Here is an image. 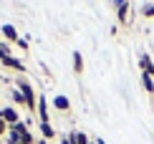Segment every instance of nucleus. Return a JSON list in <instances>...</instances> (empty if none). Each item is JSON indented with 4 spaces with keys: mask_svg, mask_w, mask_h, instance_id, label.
<instances>
[{
    "mask_svg": "<svg viewBox=\"0 0 154 144\" xmlns=\"http://www.w3.org/2000/svg\"><path fill=\"white\" fill-rule=\"evenodd\" d=\"M142 86H144V91L154 94V81H152V76H149V74H142Z\"/></svg>",
    "mask_w": 154,
    "mask_h": 144,
    "instance_id": "nucleus-11",
    "label": "nucleus"
},
{
    "mask_svg": "<svg viewBox=\"0 0 154 144\" xmlns=\"http://www.w3.org/2000/svg\"><path fill=\"white\" fill-rule=\"evenodd\" d=\"M35 111H38V116H41V121H48V99L46 96H38V106H35Z\"/></svg>",
    "mask_w": 154,
    "mask_h": 144,
    "instance_id": "nucleus-6",
    "label": "nucleus"
},
{
    "mask_svg": "<svg viewBox=\"0 0 154 144\" xmlns=\"http://www.w3.org/2000/svg\"><path fill=\"white\" fill-rule=\"evenodd\" d=\"M61 144H76V139H73V132L63 134V136H61Z\"/></svg>",
    "mask_w": 154,
    "mask_h": 144,
    "instance_id": "nucleus-16",
    "label": "nucleus"
},
{
    "mask_svg": "<svg viewBox=\"0 0 154 144\" xmlns=\"http://www.w3.org/2000/svg\"><path fill=\"white\" fill-rule=\"evenodd\" d=\"M139 68H142V74L154 76V61L149 58V53H142V56H139Z\"/></svg>",
    "mask_w": 154,
    "mask_h": 144,
    "instance_id": "nucleus-5",
    "label": "nucleus"
},
{
    "mask_svg": "<svg viewBox=\"0 0 154 144\" xmlns=\"http://www.w3.org/2000/svg\"><path fill=\"white\" fill-rule=\"evenodd\" d=\"M73 71L76 74H83V56H81V51H73Z\"/></svg>",
    "mask_w": 154,
    "mask_h": 144,
    "instance_id": "nucleus-10",
    "label": "nucleus"
},
{
    "mask_svg": "<svg viewBox=\"0 0 154 144\" xmlns=\"http://www.w3.org/2000/svg\"><path fill=\"white\" fill-rule=\"evenodd\" d=\"M0 30H3V38L8 43H18V38H20V36H18V28H15V25H10V23H5Z\"/></svg>",
    "mask_w": 154,
    "mask_h": 144,
    "instance_id": "nucleus-3",
    "label": "nucleus"
},
{
    "mask_svg": "<svg viewBox=\"0 0 154 144\" xmlns=\"http://www.w3.org/2000/svg\"><path fill=\"white\" fill-rule=\"evenodd\" d=\"M15 89L23 94V99H25V106H28V111H35V106H38V96H35L33 86H30V83L25 81V76H20V78H18Z\"/></svg>",
    "mask_w": 154,
    "mask_h": 144,
    "instance_id": "nucleus-1",
    "label": "nucleus"
},
{
    "mask_svg": "<svg viewBox=\"0 0 154 144\" xmlns=\"http://www.w3.org/2000/svg\"><path fill=\"white\" fill-rule=\"evenodd\" d=\"M18 48H23V51H28V45H30V38H18Z\"/></svg>",
    "mask_w": 154,
    "mask_h": 144,
    "instance_id": "nucleus-17",
    "label": "nucleus"
},
{
    "mask_svg": "<svg viewBox=\"0 0 154 144\" xmlns=\"http://www.w3.org/2000/svg\"><path fill=\"white\" fill-rule=\"evenodd\" d=\"M129 3H126V5H121V8H116V18H119V23L121 25H129Z\"/></svg>",
    "mask_w": 154,
    "mask_h": 144,
    "instance_id": "nucleus-9",
    "label": "nucleus"
},
{
    "mask_svg": "<svg viewBox=\"0 0 154 144\" xmlns=\"http://www.w3.org/2000/svg\"><path fill=\"white\" fill-rule=\"evenodd\" d=\"M38 129H41V136H43L46 142H51V139L56 136V129L51 127V121H41V127H38Z\"/></svg>",
    "mask_w": 154,
    "mask_h": 144,
    "instance_id": "nucleus-8",
    "label": "nucleus"
},
{
    "mask_svg": "<svg viewBox=\"0 0 154 144\" xmlns=\"http://www.w3.org/2000/svg\"><path fill=\"white\" fill-rule=\"evenodd\" d=\"M129 3V0H114V5H116V8H121V5H126Z\"/></svg>",
    "mask_w": 154,
    "mask_h": 144,
    "instance_id": "nucleus-19",
    "label": "nucleus"
},
{
    "mask_svg": "<svg viewBox=\"0 0 154 144\" xmlns=\"http://www.w3.org/2000/svg\"><path fill=\"white\" fill-rule=\"evenodd\" d=\"M35 144H48V142L46 139H35Z\"/></svg>",
    "mask_w": 154,
    "mask_h": 144,
    "instance_id": "nucleus-20",
    "label": "nucleus"
},
{
    "mask_svg": "<svg viewBox=\"0 0 154 144\" xmlns=\"http://www.w3.org/2000/svg\"><path fill=\"white\" fill-rule=\"evenodd\" d=\"M3 66H5V68H13V71H20V76H23V71H25L23 61H18L15 56H8V58H3Z\"/></svg>",
    "mask_w": 154,
    "mask_h": 144,
    "instance_id": "nucleus-7",
    "label": "nucleus"
},
{
    "mask_svg": "<svg viewBox=\"0 0 154 144\" xmlns=\"http://www.w3.org/2000/svg\"><path fill=\"white\" fill-rule=\"evenodd\" d=\"M73 139H76V144H91L86 132H73Z\"/></svg>",
    "mask_w": 154,
    "mask_h": 144,
    "instance_id": "nucleus-12",
    "label": "nucleus"
},
{
    "mask_svg": "<svg viewBox=\"0 0 154 144\" xmlns=\"http://www.w3.org/2000/svg\"><path fill=\"white\" fill-rule=\"evenodd\" d=\"M3 119H5V124H8V127H13V124L20 121V111L13 109V106H5V109H3Z\"/></svg>",
    "mask_w": 154,
    "mask_h": 144,
    "instance_id": "nucleus-2",
    "label": "nucleus"
},
{
    "mask_svg": "<svg viewBox=\"0 0 154 144\" xmlns=\"http://www.w3.org/2000/svg\"><path fill=\"white\" fill-rule=\"evenodd\" d=\"M10 99L15 101L18 106H25V99H23V94H20V91H18V89H13V91H10Z\"/></svg>",
    "mask_w": 154,
    "mask_h": 144,
    "instance_id": "nucleus-13",
    "label": "nucleus"
},
{
    "mask_svg": "<svg viewBox=\"0 0 154 144\" xmlns=\"http://www.w3.org/2000/svg\"><path fill=\"white\" fill-rule=\"evenodd\" d=\"M96 144H106V142H104V139H96Z\"/></svg>",
    "mask_w": 154,
    "mask_h": 144,
    "instance_id": "nucleus-21",
    "label": "nucleus"
},
{
    "mask_svg": "<svg viewBox=\"0 0 154 144\" xmlns=\"http://www.w3.org/2000/svg\"><path fill=\"white\" fill-rule=\"evenodd\" d=\"M91 144H96V142H91Z\"/></svg>",
    "mask_w": 154,
    "mask_h": 144,
    "instance_id": "nucleus-22",
    "label": "nucleus"
},
{
    "mask_svg": "<svg viewBox=\"0 0 154 144\" xmlns=\"http://www.w3.org/2000/svg\"><path fill=\"white\" fill-rule=\"evenodd\" d=\"M142 15L144 18H154V3H146L144 8H142Z\"/></svg>",
    "mask_w": 154,
    "mask_h": 144,
    "instance_id": "nucleus-14",
    "label": "nucleus"
},
{
    "mask_svg": "<svg viewBox=\"0 0 154 144\" xmlns=\"http://www.w3.org/2000/svg\"><path fill=\"white\" fill-rule=\"evenodd\" d=\"M8 124H5V119H0V136H8Z\"/></svg>",
    "mask_w": 154,
    "mask_h": 144,
    "instance_id": "nucleus-18",
    "label": "nucleus"
},
{
    "mask_svg": "<svg viewBox=\"0 0 154 144\" xmlns=\"http://www.w3.org/2000/svg\"><path fill=\"white\" fill-rule=\"evenodd\" d=\"M8 56H13V53H10V43H0V61L8 58Z\"/></svg>",
    "mask_w": 154,
    "mask_h": 144,
    "instance_id": "nucleus-15",
    "label": "nucleus"
},
{
    "mask_svg": "<svg viewBox=\"0 0 154 144\" xmlns=\"http://www.w3.org/2000/svg\"><path fill=\"white\" fill-rule=\"evenodd\" d=\"M53 109H56V111H71V99L63 96V94L53 96Z\"/></svg>",
    "mask_w": 154,
    "mask_h": 144,
    "instance_id": "nucleus-4",
    "label": "nucleus"
}]
</instances>
